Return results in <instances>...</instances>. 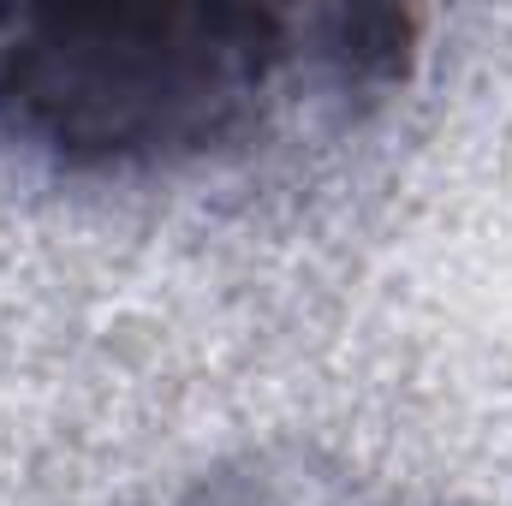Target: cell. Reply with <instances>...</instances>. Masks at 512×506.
Segmentation results:
<instances>
[{
	"label": "cell",
	"instance_id": "cell-1",
	"mask_svg": "<svg viewBox=\"0 0 512 506\" xmlns=\"http://www.w3.org/2000/svg\"><path fill=\"white\" fill-rule=\"evenodd\" d=\"M298 12L268 6H6L0 126L60 161H173L251 126L274 78L310 48Z\"/></svg>",
	"mask_w": 512,
	"mask_h": 506
}]
</instances>
